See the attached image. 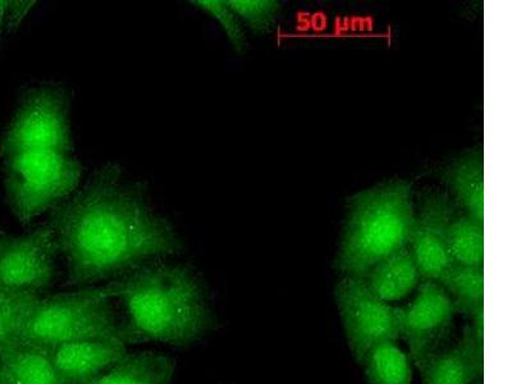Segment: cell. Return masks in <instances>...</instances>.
Wrapping results in <instances>:
<instances>
[{
	"mask_svg": "<svg viewBox=\"0 0 512 384\" xmlns=\"http://www.w3.org/2000/svg\"><path fill=\"white\" fill-rule=\"evenodd\" d=\"M49 224L66 259L68 286L121 277L184 250L172 224L154 212L144 190L127 182L114 163L58 205Z\"/></svg>",
	"mask_w": 512,
	"mask_h": 384,
	"instance_id": "obj_1",
	"label": "cell"
},
{
	"mask_svg": "<svg viewBox=\"0 0 512 384\" xmlns=\"http://www.w3.org/2000/svg\"><path fill=\"white\" fill-rule=\"evenodd\" d=\"M108 288L122 306L120 338L125 345L190 347L216 329L208 292L187 265L158 260L123 274Z\"/></svg>",
	"mask_w": 512,
	"mask_h": 384,
	"instance_id": "obj_2",
	"label": "cell"
},
{
	"mask_svg": "<svg viewBox=\"0 0 512 384\" xmlns=\"http://www.w3.org/2000/svg\"><path fill=\"white\" fill-rule=\"evenodd\" d=\"M415 219L408 182L392 181L356 195L338 250L337 271L344 276L367 277L382 260L408 248Z\"/></svg>",
	"mask_w": 512,
	"mask_h": 384,
	"instance_id": "obj_3",
	"label": "cell"
},
{
	"mask_svg": "<svg viewBox=\"0 0 512 384\" xmlns=\"http://www.w3.org/2000/svg\"><path fill=\"white\" fill-rule=\"evenodd\" d=\"M94 338L121 340L108 285L40 299L18 341L50 350Z\"/></svg>",
	"mask_w": 512,
	"mask_h": 384,
	"instance_id": "obj_4",
	"label": "cell"
},
{
	"mask_svg": "<svg viewBox=\"0 0 512 384\" xmlns=\"http://www.w3.org/2000/svg\"><path fill=\"white\" fill-rule=\"evenodd\" d=\"M82 175V164L67 153L30 150L4 158L8 204L24 224L70 198Z\"/></svg>",
	"mask_w": 512,
	"mask_h": 384,
	"instance_id": "obj_5",
	"label": "cell"
},
{
	"mask_svg": "<svg viewBox=\"0 0 512 384\" xmlns=\"http://www.w3.org/2000/svg\"><path fill=\"white\" fill-rule=\"evenodd\" d=\"M72 149L70 98L53 86L26 93L0 140L3 159L30 150L71 154Z\"/></svg>",
	"mask_w": 512,
	"mask_h": 384,
	"instance_id": "obj_6",
	"label": "cell"
},
{
	"mask_svg": "<svg viewBox=\"0 0 512 384\" xmlns=\"http://www.w3.org/2000/svg\"><path fill=\"white\" fill-rule=\"evenodd\" d=\"M336 303L347 344L359 364L378 347L399 341V308L379 299L364 278L344 276L336 287Z\"/></svg>",
	"mask_w": 512,
	"mask_h": 384,
	"instance_id": "obj_7",
	"label": "cell"
},
{
	"mask_svg": "<svg viewBox=\"0 0 512 384\" xmlns=\"http://www.w3.org/2000/svg\"><path fill=\"white\" fill-rule=\"evenodd\" d=\"M456 314L450 297L433 281H422L414 300L399 308L400 338L408 344L416 368L445 349Z\"/></svg>",
	"mask_w": 512,
	"mask_h": 384,
	"instance_id": "obj_8",
	"label": "cell"
},
{
	"mask_svg": "<svg viewBox=\"0 0 512 384\" xmlns=\"http://www.w3.org/2000/svg\"><path fill=\"white\" fill-rule=\"evenodd\" d=\"M59 248L50 224L21 236L0 237V287L39 294L56 277Z\"/></svg>",
	"mask_w": 512,
	"mask_h": 384,
	"instance_id": "obj_9",
	"label": "cell"
},
{
	"mask_svg": "<svg viewBox=\"0 0 512 384\" xmlns=\"http://www.w3.org/2000/svg\"><path fill=\"white\" fill-rule=\"evenodd\" d=\"M452 214L446 195L433 192L424 199L409 245L422 281L437 282L454 264L448 250Z\"/></svg>",
	"mask_w": 512,
	"mask_h": 384,
	"instance_id": "obj_10",
	"label": "cell"
},
{
	"mask_svg": "<svg viewBox=\"0 0 512 384\" xmlns=\"http://www.w3.org/2000/svg\"><path fill=\"white\" fill-rule=\"evenodd\" d=\"M463 336L419 369L423 384H477L484 373V310L469 318Z\"/></svg>",
	"mask_w": 512,
	"mask_h": 384,
	"instance_id": "obj_11",
	"label": "cell"
},
{
	"mask_svg": "<svg viewBox=\"0 0 512 384\" xmlns=\"http://www.w3.org/2000/svg\"><path fill=\"white\" fill-rule=\"evenodd\" d=\"M59 384H85L127 355L118 338H94L59 345L48 350Z\"/></svg>",
	"mask_w": 512,
	"mask_h": 384,
	"instance_id": "obj_12",
	"label": "cell"
},
{
	"mask_svg": "<svg viewBox=\"0 0 512 384\" xmlns=\"http://www.w3.org/2000/svg\"><path fill=\"white\" fill-rule=\"evenodd\" d=\"M0 384H59L44 347L13 342L0 347Z\"/></svg>",
	"mask_w": 512,
	"mask_h": 384,
	"instance_id": "obj_13",
	"label": "cell"
},
{
	"mask_svg": "<svg viewBox=\"0 0 512 384\" xmlns=\"http://www.w3.org/2000/svg\"><path fill=\"white\" fill-rule=\"evenodd\" d=\"M175 360L158 352H136L85 384H169L175 373Z\"/></svg>",
	"mask_w": 512,
	"mask_h": 384,
	"instance_id": "obj_14",
	"label": "cell"
},
{
	"mask_svg": "<svg viewBox=\"0 0 512 384\" xmlns=\"http://www.w3.org/2000/svg\"><path fill=\"white\" fill-rule=\"evenodd\" d=\"M364 280L387 303L404 299L422 282L409 246L378 263Z\"/></svg>",
	"mask_w": 512,
	"mask_h": 384,
	"instance_id": "obj_15",
	"label": "cell"
},
{
	"mask_svg": "<svg viewBox=\"0 0 512 384\" xmlns=\"http://www.w3.org/2000/svg\"><path fill=\"white\" fill-rule=\"evenodd\" d=\"M437 283L450 297L457 314L472 318L484 310L483 267L454 263Z\"/></svg>",
	"mask_w": 512,
	"mask_h": 384,
	"instance_id": "obj_16",
	"label": "cell"
},
{
	"mask_svg": "<svg viewBox=\"0 0 512 384\" xmlns=\"http://www.w3.org/2000/svg\"><path fill=\"white\" fill-rule=\"evenodd\" d=\"M446 180L468 216L484 223V164L480 155H469L447 171Z\"/></svg>",
	"mask_w": 512,
	"mask_h": 384,
	"instance_id": "obj_17",
	"label": "cell"
},
{
	"mask_svg": "<svg viewBox=\"0 0 512 384\" xmlns=\"http://www.w3.org/2000/svg\"><path fill=\"white\" fill-rule=\"evenodd\" d=\"M40 299L35 292L0 287V347L20 340Z\"/></svg>",
	"mask_w": 512,
	"mask_h": 384,
	"instance_id": "obj_18",
	"label": "cell"
},
{
	"mask_svg": "<svg viewBox=\"0 0 512 384\" xmlns=\"http://www.w3.org/2000/svg\"><path fill=\"white\" fill-rule=\"evenodd\" d=\"M448 250L454 263L483 267L484 223L469 216L452 219Z\"/></svg>",
	"mask_w": 512,
	"mask_h": 384,
	"instance_id": "obj_19",
	"label": "cell"
},
{
	"mask_svg": "<svg viewBox=\"0 0 512 384\" xmlns=\"http://www.w3.org/2000/svg\"><path fill=\"white\" fill-rule=\"evenodd\" d=\"M363 365L369 384H411L410 360L397 344L378 347Z\"/></svg>",
	"mask_w": 512,
	"mask_h": 384,
	"instance_id": "obj_20",
	"label": "cell"
},
{
	"mask_svg": "<svg viewBox=\"0 0 512 384\" xmlns=\"http://www.w3.org/2000/svg\"><path fill=\"white\" fill-rule=\"evenodd\" d=\"M228 6L255 34H268L276 25L280 3L274 0H230Z\"/></svg>",
	"mask_w": 512,
	"mask_h": 384,
	"instance_id": "obj_21",
	"label": "cell"
},
{
	"mask_svg": "<svg viewBox=\"0 0 512 384\" xmlns=\"http://www.w3.org/2000/svg\"><path fill=\"white\" fill-rule=\"evenodd\" d=\"M191 4L214 18L226 32L233 48L239 53L244 52L246 48L245 32L242 30L239 17L235 15L227 2H222V0H196Z\"/></svg>",
	"mask_w": 512,
	"mask_h": 384,
	"instance_id": "obj_22",
	"label": "cell"
},
{
	"mask_svg": "<svg viewBox=\"0 0 512 384\" xmlns=\"http://www.w3.org/2000/svg\"><path fill=\"white\" fill-rule=\"evenodd\" d=\"M34 6L35 2H8L6 17L8 26L16 29Z\"/></svg>",
	"mask_w": 512,
	"mask_h": 384,
	"instance_id": "obj_23",
	"label": "cell"
},
{
	"mask_svg": "<svg viewBox=\"0 0 512 384\" xmlns=\"http://www.w3.org/2000/svg\"><path fill=\"white\" fill-rule=\"evenodd\" d=\"M7 6L8 2H3V0H0V40H2L4 24H6Z\"/></svg>",
	"mask_w": 512,
	"mask_h": 384,
	"instance_id": "obj_24",
	"label": "cell"
},
{
	"mask_svg": "<svg viewBox=\"0 0 512 384\" xmlns=\"http://www.w3.org/2000/svg\"><path fill=\"white\" fill-rule=\"evenodd\" d=\"M477 384H483V381L478 382Z\"/></svg>",
	"mask_w": 512,
	"mask_h": 384,
	"instance_id": "obj_25",
	"label": "cell"
}]
</instances>
